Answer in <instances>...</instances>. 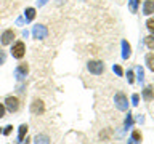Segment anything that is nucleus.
Here are the masks:
<instances>
[{"instance_id":"nucleus-19","label":"nucleus","mask_w":154,"mask_h":144,"mask_svg":"<svg viewBox=\"0 0 154 144\" xmlns=\"http://www.w3.org/2000/svg\"><path fill=\"white\" fill-rule=\"evenodd\" d=\"M137 0H130V10H132V13H137Z\"/></svg>"},{"instance_id":"nucleus-32","label":"nucleus","mask_w":154,"mask_h":144,"mask_svg":"<svg viewBox=\"0 0 154 144\" xmlns=\"http://www.w3.org/2000/svg\"><path fill=\"white\" fill-rule=\"evenodd\" d=\"M0 133H2V130H0Z\"/></svg>"},{"instance_id":"nucleus-31","label":"nucleus","mask_w":154,"mask_h":144,"mask_svg":"<svg viewBox=\"0 0 154 144\" xmlns=\"http://www.w3.org/2000/svg\"><path fill=\"white\" fill-rule=\"evenodd\" d=\"M29 141H31V139H27V138H26V144H29Z\"/></svg>"},{"instance_id":"nucleus-17","label":"nucleus","mask_w":154,"mask_h":144,"mask_svg":"<svg viewBox=\"0 0 154 144\" xmlns=\"http://www.w3.org/2000/svg\"><path fill=\"white\" fill-rule=\"evenodd\" d=\"M132 138L135 139V141H138V142H140V141H141V133H140L138 130H133V133H132Z\"/></svg>"},{"instance_id":"nucleus-2","label":"nucleus","mask_w":154,"mask_h":144,"mask_svg":"<svg viewBox=\"0 0 154 144\" xmlns=\"http://www.w3.org/2000/svg\"><path fill=\"white\" fill-rule=\"evenodd\" d=\"M114 103L116 106H117V109L119 110H127L128 109V99H127V96H125L124 93H116L114 96Z\"/></svg>"},{"instance_id":"nucleus-26","label":"nucleus","mask_w":154,"mask_h":144,"mask_svg":"<svg viewBox=\"0 0 154 144\" xmlns=\"http://www.w3.org/2000/svg\"><path fill=\"white\" fill-rule=\"evenodd\" d=\"M132 101H133V103H132L133 106H138V101H140V96H138V94H133V96H132Z\"/></svg>"},{"instance_id":"nucleus-11","label":"nucleus","mask_w":154,"mask_h":144,"mask_svg":"<svg viewBox=\"0 0 154 144\" xmlns=\"http://www.w3.org/2000/svg\"><path fill=\"white\" fill-rule=\"evenodd\" d=\"M143 99L144 101H152L154 99V88L151 85L146 86V88L143 90Z\"/></svg>"},{"instance_id":"nucleus-16","label":"nucleus","mask_w":154,"mask_h":144,"mask_svg":"<svg viewBox=\"0 0 154 144\" xmlns=\"http://www.w3.org/2000/svg\"><path fill=\"white\" fill-rule=\"evenodd\" d=\"M144 43H146V46L149 50H154V34H151V35H148L144 38Z\"/></svg>"},{"instance_id":"nucleus-13","label":"nucleus","mask_w":154,"mask_h":144,"mask_svg":"<svg viewBox=\"0 0 154 144\" xmlns=\"http://www.w3.org/2000/svg\"><path fill=\"white\" fill-rule=\"evenodd\" d=\"M27 130H29V127H27L26 123H23L21 127H19V133H18V141H16V142H19V144H21V142L24 141V136H26V134H27Z\"/></svg>"},{"instance_id":"nucleus-29","label":"nucleus","mask_w":154,"mask_h":144,"mask_svg":"<svg viewBox=\"0 0 154 144\" xmlns=\"http://www.w3.org/2000/svg\"><path fill=\"white\" fill-rule=\"evenodd\" d=\"M47 2H48V0H37V5H38V7H43Z\"/></svg>"},{"instance_id":"nucleus-3","label":"nucleus","mask_w":154,"mask_h":144,"mask_svg":"<svg viewBox=\"0 0 154 144\" xmlns=\"http://www.w3.org/2000/svg\"><path fill=\"white\" fill-rule=\"evenodd\" d=\"M24 53H26V45H24V42L13 43V46H11V55H13V58L21 59V58L24 56Z\"/></svg>"},{"instance_id":"nucleus-8","label":"nucleus","mask_w":154,"mask_h":144,"mask_svg":"<svg viewBox=\"0 0 154 144\" xmlns=\"http://www.w3.org/2000/svg\"><path fill=\"white\" fill-rule=\"evenodd\" d=\"M14 38V32L11 31V29H8V31H5L2 34V37H0V42H2V45H10V43L13 42Z\"/></svg>"},{"instance_id":"nucleus-23","label":"nucleus","mask_w":154,"mask_h":144,"mask_svg":"<svg viewBox=\"0 0 154 144\" xmlns=\"http://www.w3.org/2000/svg\"><path fill=\"white\" fill-rule=\"evenodd\" d=\"M11 130H13V127H11V125H8V127H5V130H3V134H5V136H8V134L10 133H11Z\"/></svg>"},{"instance_id":"nucleus-5","label":"nucleus","mask_w":154,"mask_h":144,"mask_svg":"<svg viewBox=\"0 0 154 144\" xmlns=\"http://www.w3.org/2000/svg\"><path fill=\"white\" fill-rule=\"evenodd\" d=\"M45 112V104L42 99H34L31 103V114L32 115H40Z\"/></svg>"},{"instance_id":"nucleus-15","label":"nucleus","mask_w":154,"mask_h":144,"mask_svg":"<svg viewBox=\"0 0 154 144\" xmlns=\"http://www.w3.org/2000/svg\"><path fill=\"white\" fill-rule=\"evenodd\" d=\"M146 64L149 67V70L154 72V53H149V55H146Z\"/></svg>"},{"instance_id":"nucleus-9","label":"nucleus","mask_w":154,"mask_h":144,"mask_svg":"<svg viewBox=\"0 0 154 144\" xmlns=\"http://www.w3.org/2000/svg\"><path fill=\"white\" fill-rule=\"evenodd\" d=\"M143 13L149 16V14L154 13V0H144L143 3Z\"/></svg>"},{"instance_id":"nucleus-10","label":"nucleus","mask_w":154,"mask_h":144,"mask_svg":"<svg viewBox=\"0 0 154 144\" xmlns=\"http://www.w3.org/2000/svg\"><path fill=\"white\" fill-rule=\"evenodd\" d=\"M130 55H132V46L128 45L127 40H124L122 42V58H124V59H128Z\"/></svg>"},{"instance_id":"nucleus-6","label":"nucleus","mask_w":154,"mask_h":144,"mask_svg":"<svg viewBox=\"0 0 154 144\" xmlns=\"http://www.w3.org/2000/svg\"><path fill=\"white\" fill-rule=\"evenodd\" d=\"M32 35H34V38H37V40H43V38L48 35V29L45 26H42V24H37V26H34V29H32Z\"/></svg>"},{"instance_id":"nucleus-28","label":"nucleus","mask_w":154,"mask_h":144,"mask_svg":"<svg viewBox=\"0 0 154 144\" xmlns=\"http://www.w3.org/2000/svg\"><path fill=\"white\" fill-rule=\"evenodd\" d=\"M109 134H111V131H109V130H108V131H104V133H101V134H100V136H101V139H104V138H108V136H109Z\"/></svg>"},{"instance_id":"nucleus-7","label":"nucleus","mask_w":154,"mask_h":144,"mask_svg":"<svg viewBox=\"0 0 154 144\" xmlns=\"http://www.w3.org/2000/svg\"><path fill=\"white\" fill-rule=\"evenodd\" d=\"M27 72H29V66L26 64V62H21V64L16 67V70H14V75H16L18 80H23L24 77L27 75Z\"/></svg>"},{"instance_id":"nucleus-4","label":"nucleus","mask_w":154,"mask_h":144,"mask_svg":"<svg viewBox=\"0 0 154 144\" xmlns=\"http://www.w3.org/2000/svg\"><path fill=\"white\" fill-rule=\"evenodd\" d=\"M5 109L8 110V112H16V110L19 109V101H18V98H14V96H8L7 99H5Z\"/></svg>"},{"instance_id":"nucleus-24","label":"nucleus","mask_w":154,"mask_h":144,"mask_svg":"<svg viewBox=\"0 0 154 144\" xmlns=\"http://www.w3.org/2000/svg\"><path fill=\"white\" fill-rule=\"evenodd\" d=\"M130 125H132V114L128 112V117H127V120H125V128H128Z\"/></svg>"},{"instance_id":"nucleus-21","label":"nucleus","mask_w":154,"mask_h":144,"mask_svg":"<svg viewBox=\"0 0 154 144\" xmlns=\"http://www.w3.org/2000/svg\"><path fill=\"white\" fill-rule=\"evenodd\" d=\"M112 70L116 72V74H117V75H122V67H120L119 64H116L114 67H112Z\"/></svg>"},{"instance_id":"nucleus-30","label":"nucleus","mask_w":154,"mask_h":144,"mask_svg":"<svg viewBox=\"0 0 154 144\" xmlns=\"http://www.w3.org/2000/svg\"><path fill=\"white\" fill-rule=\"evenodd\" d=\"M128 144H140V142H138V141H135V139L132 138V139H130V142H128Z\"/></svg>"},{"instance_id":"nucleus-18","label":"nucleus","mask_w":154,"mask_h":144,"mask_svg":"<svg viewBox=\"0 0 154 144\" xmlns=\"http://www.w3.org/2000/svg\"><path fill=\"white\" fill-rule=\"evenodd\" d=\"M146 27L154 34V18H151V19H148V21H146Z\"/></svg>"},{"instance_id":"nucleus-20","label":"nucleus","mask_w":154,"mask_h":144,"mask_svg":"<svg viewBox=\"0 0 154 144\" xmlns=\"http://www.w3.org/2000/svg\"><path fill=\"white\" fill-rule=\"evenodd\" d=\"M137 75H138V80L141 82V80H143V77H144V72H143L141 67H137Z\"/></svg>"},{"instance_id":"nucleus-14","label":"nucleus","mask_w":154,"mask_h":144,"mask_svg":"<svg viewBox=\"0 0 154 144\" xmlns=\"http://www.w3.org/2000/svg\"><path fill=\"white\" fill-rule=\"evenodd\" d=\"M24 18H26V21H32L34 18H35V8H26V11H24Z\"/></svg>"},{"instance_id":"nucleus-27","label":"nucleus","mask_w":154,"mask_h":144,"mask_svg":"<svg viewBox=\"0 0 154 144\" xmlns=\"http://www.w3.org/2000/svg\"><path fill=\"white\" fill-rule=\"evenodd\" d=\"M5 110H7V109H5V106H3V104H0V118L5 117Z\"/></svg>"},{"instance_id":"nucleus-25","label":"nucleus","mask_w":154,"mask_h":144,"mask_svg":"<svg viewBox=\"0 0 154 144\" xmlns=\"http://www.w3.org/2000/svg\"><path fill=\"white\" fill-rule=\"evenodd\" d=\"M5 59H7V55H5V51H3V50H0V64H3Z\"/></svg>"},{"instance_id":"nucleus-12","label":"nucleus","mask_w":154,"mask_h":144,"mask_svg":"<svg viewBox=\"0 0 154 144\" xmlns=\"http://www.w3.org/2000/svg\"><path fill=\"white\" fill-rule=\"evenodd\" d=\"M34 144H50V138H48V134L40 133L34 138Z\"/></svg>"},{"instance_id":"nucleus-1","label":"nucleus","mask_w":154,"mask_h":144,"mask_svg":"<svg viewBox=\"0 0 154 144\" xmlns=\"http://www.w3.org/2000/svg\"><path fill=\"white\" fill-rule=\"evenodd\" d=\"M87 69H88L90 74H93V75H101L104 72V64H103V61H88V64H87Z\"/></svg>"},{"instance_id":"nucleus-22","label":"nucleus","mask_w":154,"mask_h":144,"mask_svg":"<svg viewBox=\"0 0 154 144\" xmlns=\"http://www.w3.org/2000/svg\"><path fill=\"white\" fill-rule=\"evenodd\" d=\"M127 79H128V83H133L135 79H133V70H128L127 72Z\"/></svg>"}]
</instances>
